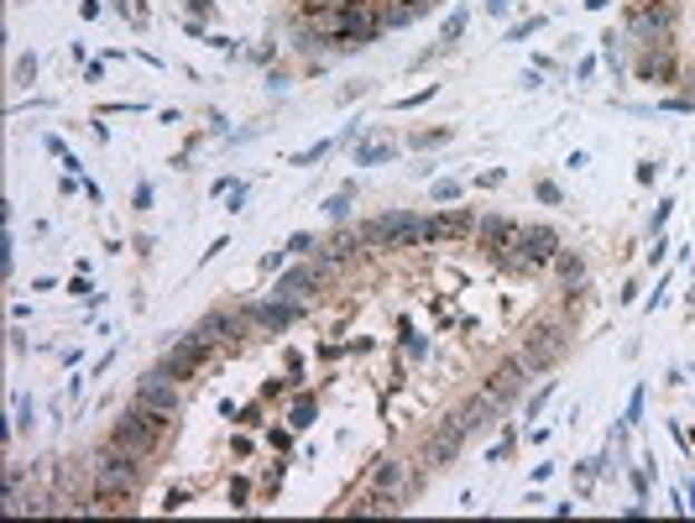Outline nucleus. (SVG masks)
Masks as SVG:
<instances>
[{"instance_id":"obj_1","label":"nucleus","mask_w":695,"mask_h":523,"mask_svg":"<svg viewBox=\"0 0 695 523\" xmlns=\"http://www.w3.org/2000/svg\"><path fill=\"white\" fill-rule=\"evenodd\" d=\"M168 435H173V414H157V408H147L141 398L110 424V440L126 445V451H136V455H157Z\"/></svg>"},{"instance_id":"obj_2","label":"nucleus","mask_w":695,"mask_h":523,"mask_svg":"<svg viewBox=\"0 0 695 523\" xmlns=\"http://www.w3.org/2000/svg\"><path fill=\"white\" fill-rule=\"evenodd\" d=\"M147 461H153V455H136V451H126V445H116V440H105L100 455H95V482L136 497L141 482H147Z\"/></svg>"},{"instance_id":"obj_3","label":"nucleus","mask_w":695,"mask_h":523,"mask_svg":"<svg viewBox=\"0 0 695 523\" xmlns=\"http://www.w3.org/2000/svg\"><path fill=\"white\" fill-rule=\"evenodd\" d=\"M555 257H560V236L549 226H523V236L492 262L508 273H539V267H555Z\"/></svg>"},{"instance_id":"obj_4","label":"nucleus","mask_w":695,"mask_h":523,"mask_svg":"<svg viewBox=\"0 0 695 523\" xmlns=\"http://www.w3.org/2000/svg\"><path fill=\"white\" fill-rule=\"evenodd\" d=\"M361 241L372 251H403V246H419L424 241V220L413 209H392V215H376L361 226Z\"/></svg>"},{"instance_id":"obj_5","label":"nucleus","mask_w":695,"mask_h":523,"mask_svg":"<svg viewBox=\"0 0 695 523\" xmlns=\"http://www.w3.org/2000/svg\"><path fill=\"white\" fill-rule=\"evenodd\" d=\"M628 37L638 48H675V0L628 6Z\"/></svg>"},{"instance_id":"obj_6","label":"nucleus","mask_w":695,"mask_h":523,"mask_svg":"<svg viewBox=\"0 0 695 523\" xmlns=\"http://www.w3.org/2000/svg\"><path fill=\"white\" fill-rule=\"evenodd\" d=\"M565 325L560 319H539L534 330H528V346H523V366H528V377H539V372H549V366L565 356Z\"/></svg>"},{"instance_id":"obj_7","label":"nucleus","mask_w":695,"mask_h":523,"mask_svg":"<svg viewBox=\"0 0 695 523\" xmlns=\"http://www.w3.org/2000/svg\"><path fill=\"white\" fill-rule=\"evenodd\" d=\"M330 283H335V267L314 257V262H304V267L283 273V278H277V288H272V298H293V304H304L309 294H324Z\"/></svg>"},{"instance_id":"obj_8","label":"nucleus","mask_w":695,"mask_h":523,"mask_svg":"<svg viewBox=\"0 0 695 523\" xmlns=\"http://www.w3.org/2000/svg\"><path fill=\"white\" fill-rule=\"evenodd\" d=\"M523 383H528L523 356H508V362H497V372L487 377V393H481V398H487V408H492V414L502 418V414L512 408V398L523 393Z\"/></svg>"},{"instance_id":"obj_9","label":"nucleus","mask_w":695,"mask_h":523,"mask_svg":"<svg viewBox=\"0 0 695 523\" xmlns=\"http://www.w3.org/2000/svg\"><path fill=\"white\" fill-rule=\"evenodd\" d=\"M209 362H215V346H204V341L184 335V341H173L168 346V356L157 362V372H168L173 383H188V377H199Z\"/></svg>"},{"instance_id":"obj_10","label":"nucleus","mask_w":695,"mask_h":523,"mask_svg":"<svg viewBox=\"0 0 695 523\" xmlns=\"http://www.w3.org/2000/svg\"><path fill=\"white\" fill-rule=\"evenodd\" d=\"M246 330H252V319H246V309H209V314H204V319H199V325H194L188 335H194V341H204V346H215V351H221V346H236V341H241Z\"/></svg>"},{"instance_id":"obj_11","label":"nucleus","mask_w":695,"mask_h":523,"mask_svg":"<svg viewBox=\"0 0 695 523\" xmlns=\"http://www.w3.org/2000/svg\"><path fill=\"white\" fill-rule=\"evenodd\" d=\"M136 398L147 403V408H157V414H184V383H173L168 372H157V366H147L141 377H136Z\"/></svg>"},{"instance_id":"obj_12","label":"nucleus","mask_w":695,"mask_h":523,"mask_svg":"<svg viewBox=\"0 0 695 523\" xmlns=\"http://www.w3.org/2000/svg\"><path fill=\"white\" fill-rule=\"evenodd\" d=\"M246 319H252L256 330L283 335V330H293V325L304 319V304H293V298H267V304H252V309H246Z\"/></svg>"},{"instance_id":"obj_13","label":"nucleus","mask_w":695,"mask_h":523,"mask_svg":"<svg viewBox=\"0 0 695 523\" xmlns=\"http://www.w3.org/2000/svg\"><path fill=\"white\" fill-rule=\"evenodd\" d=\"M366 492H398V497H413L419 492V482H408V466L403 461H392V455H376L372 471H366Z\"/></svg>"},{"instance_id":"obj_14","label":"nucleus","mask_w":695,"mask_h":523,"mask_svg":"<svg viewBox=\"0 0 695 523\" xmlns=\"http://www.w3.org/2000/svg\"><path fill=\"white\" fill-rule=\"evenodd\" d=\"M518 236H523V226L508 220V215H487V220H476V251H487V257H502Z\"/></svg>"},{"instance_id":"obj_15","label":"nucleus","mask_w":695,"mask_h":523,"mask_svg":"<svg viewBox=\"0 0 695 523\" xmlns=\"http://www.w3.org/2000/svg\"><path fill=\"white\" fill-rule=\"evenodd\" d=\"M476 220L466 209H444V215H429L424 220V241H456V236H471Z\"/></svg>"},{"instance_id":"obj_16","label":"nucleus","mask_w":695,"mask_h":523,"mask_svg":"<svg viewBox=\"0 0 695 523\" xmlns=\"http://www.w3.org/2000/svg\"><path fill=\"white\" fill-rule=\"evenodd\" d=\"M638 79H654V85H675L679 79V63L669 48H644V58H638Z\"/></svg>"},{"instance_id":"obj_17","label":"nucleus","mask_w":695,"mask_h":523,"mask_svg":"<svg viewBox=\"0 0 695 523\" xmlns=\"http://www.w3.org/2000/svg\"><path fill=\"white\" fill-rule=\"evenodd\" d=\"M434 0H376V17H382V27H413V21L424 17Z\"/></svg>"},{"instance_id":"obj_18","label":"nucleus","mask_w":695,"mask_h":523,"mask_svg":"<svg viewBox=\"0 0 695 523\" xmlns=\"http://www.w3.org/2000/svg\"><path fill=\"white\" fill-rule=\"evenodd\" d=\"M356 251H366V241H361V230H345V226H340L330 241H320V262H330V267L351 262Z\"/></svg>"},{"instance_id":"obj_19","label":"nucleus","mask_w":695,"mask_h":523,"mask_svg":"<svg viewBox=\"0 0 695 523\" xmlns=\"http://www.w3.org/2000/svg\"><path fill=\"white\" fill-rule=\"evenodd\" d=\"M460 440H466V435H460L456 424H450V430H440V435H429L424 455H429V461H434V466H450V461H456V455H460Z\"/></svg>"},{"instance_id":"obj_20","label":"nucleus","mask_w":695,"mask_h":523,"mask_svg":"<svg viewBox=\"0 0 695 523\" xmlns=\"http://www.w3.org/2000/svg\"><path fill=\"white\" fill-rule=\"evenodd\" d=\"M555 273H560V283L570 288V294H580V288H586V262H580V251H565V246H560Z\"/></svg>"},{"instance_id":"obj_21","label":"nucleus","mask_w":695,"mask_h":523,"mask_svg":"<svg viewBox=\"0 0 695 523\" xmlns=\"http://www.w3.org/2000/svg\"><path fill=\"white\" fill-rule=\"evenodd\" d=\"M392 152H398V147H356V168H366V162H388Z\"/></svg>"},{"instance_id":"obj_22","label":"nucleus","mask_w":695,"mask_h":523,"mask_svg":"<svg viewBox=\"0 0 695 523\" xmlns=\"http://www.w3.org/2000/svg\"><path fill=\"white\" fill-rule=\"evenodd\" d=\"M288 257H304V251H314V236L309 230H298V236H288V246H283Z\"/></svg>"},{"instance_id":"obj_23","label":"nucleus","mask_w":695,"mask_h":523,"mask_svg":"<svg viewBox=\"0 0 695 523\" xmlns=\"http://www.w3.org/2000/svg\"><path fill=\"white\" fill-rule=\"evenodd\" d=\"M324 215H330V220H345V215H351V194H335V199L324 205Z\"/></svg>"},{"instance_id":"obj_24","label":"nucleus","mask_w":695,"mask_h":523,"mask_svg":"<svg viewBox=\"0 0 695 523\" xmlns=\"http://www.w3.org/2000/svg\"><path fill=\"white\" fill-rule=\"evenodd\" d=\"M460 32H466V11H456V17L444 21V37H440V42H444V48H450V42H456Z\"/></svg>"},{"instance_id":"obj_25","label":"nucleus","mask_w":695,"mask_h":523,"mask_svg":"<svg viewBox=\"0 0 695 523\" xmlns=\"http://www.w3.org/2000/svg\"><path fill=\"white\" fill-rule=\"evenodd\" d=\"M324 152H330V141H320V147H304V152L293 157V168H309V162H320Z\"/></svg>"},{"instance_id":"obj_26","label":"nucleus","mask_w":695,"mask_h":523,"mask_svg":"<svg viewBox=\"0 0 695 523\" xmlns=\"http://www.w3.org/2000/svg\"><path fill=\"white\" fill-rule=\"evenodd\" d=\"M424 100H434V85H429V89H419V95H408V100H398L392 110H413V105H424Z\"/></svg>"},{"instance_id":"obj_27","label":"nucleus","mask_w":695,"mask_h":523,"mask_svg":"<svg viewBox=\"0 0 695 523\" xmlns=\"http://www.w3.org/2000/svg\"><path fill=\"white\" fill-rule=\"evenodd\" d=\"M17 79H21V85H32V79H37V58H32V52L17 63Z\"/></svg>"},{"instance_id":"obj_28","label":"nucleus","mask_w":695,"mask_h":523,"mask_svg":"<svg viewBox=\"0 0 695 523\" xmlns=\"http://www.w3.org/2000/svg\"><path fill=\"white\" fill-rule=\"evenodd\" d=\"M304 17H314V11H330V6H340V0H293Z\"/></svg>"},{"instance_id":"obj_29","label":"nucleus","mask_w":695,"mask_h":523,"mask_svg":"<svg viewBox=\"0 0 695 523\" xmlns=\"http://www.w3.org/2000/svg\"><path fill=\"white\" fill-rule=\"evenodd\" d=\"M434 199H460V184L456 178H440V184H434Z\"/></svg>"},{"instance_id":"obj_30","label":"nucleus","mask_w":695,"mask_h":523,"mask_svg":"<svg viewBox=\"0 0 695 523\" xmlns=\"http://www.w3.org/2000/svg\"><path fill=\"white\" fill-rule=\"evenodd\" d=\"M184 6H188V17H194V21H204L209 11H215V0H184Z\"/></svg>"},{"instance_id":"obj_31","label":"nucleus","mask_w":695,"mask_h":523,"mask_svg":"<svg viewBox=\"0 0 695 523\" xmlns=\"http://www.w3.org/2000/svg\"><path fill=\"white\" fill-rule=\"evenodd\" d=\"M241 424H246V430H262V408H256V403L252 408H241Z\"/></svg>"},{"instance_id":"obj_32","label":"nucleus","mask_w":695,"mask_h":523,"mask_svg":"<svg viewBox=\"0 0 695 523\" xmlns=\"http://www.w3.org/2000/svg\"><path fill=\"white\" fill-rule=\"evenodd\" d=\"M586 6H591V11H607V6H611V0H586Z\"/></svg>"},{"instance_id":"obj_33","label":"nucleus","mask_w":695,"mask_h":523,"mask_svg":"<svg viewBox=\"0 0 695 523\" xmlns=\"http://www.w3.org/2000/svg\"><path fill=\"white\" fill-rule=\"evenodd\" d=\"M685 95H691V100H695V69H691V79H685Z\"/></svg>"},{"instance_id":"obj_34","label":"nucleus","mask_w":695,"mask_h":523,"mask_svg":"<svg viewBox=\"0 0 695 523\" xmlns=\"http://www.w3.org/2000/svg\"><path fill=\"white\" fill-rule=\"evenodd\" d=\"M633 6H654V0H633Z\"/></svg>"}]
</instances>
